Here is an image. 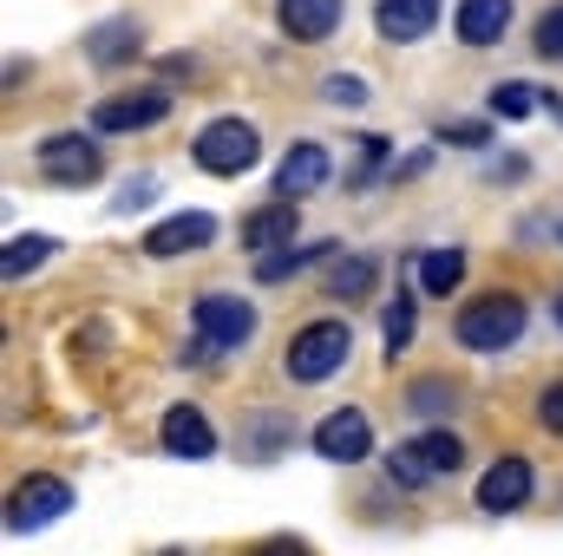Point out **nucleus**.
Listing matches in <instances>:
<instances>
[{
  "instance_id": "f257e3e1",
  "label": "nucleus",
  "mask_w": 563,
  "mask_h": 556,
  "mask_svg": "<svg viewBox=\"0 0 563 556\" xmlns=\"http://www.w3.org/2000/svg\"><path fill=\"white\" fill-rule=\"evenodd\" d=\"M525 321H531V308H525L518 294H478V301L452 321V334H459L472 354H498V347H511V341L525 334Z\"/></svg>"
},
{
  "instance_id": "f03ea898",
  "label": "nucleus",
  "mask_w": 563,
  "mask_h": 556,
  "mask_svg": "<svg viewBox=\"0 0 563 556\" xmlns=\"http://www.w3.org/2000/svg\"><path fill=\"white\" fill-rule=\"evenodd\" d=\"M347 354H354V334H347V321H314V327H301L295 341H288V380H301V387H321L328 374H341L347 367Z\"/></svg>"
},
{
  "instance_id": "7ed1b4c3",
  "label": "nucleus",
  "mask_w": 563,
  "mask_h": 556,
  "mask_svg": "<svg viewBox=\"0 0 563 556\" xmlns=\"http://www.w3.org/2000/svg\"><path fill=\"white\" fill-rule=\"evenodd\" d=\"M190 157H197L210 177H243V170H256L263 138H256V125H243V119H217V125H203V132H197Z\"/></svg>"
},
{
  "instance_id": "20e7f679",
  "label": "nucleus",
  "mask_w": 563,
  "mask_h": 556,
  "mask_svg": "<svg viewBox=\"0 0 563 556\" xmlns=\"http://www.w3.org/2000/svg\"><path fill=\"white\" fill-rule=\"evenodd\" d=\"M190 321H197V341H203L210 354H236V347L256 334V308H250L243 294H203Z\"/></svg>"
},
{
  "instance_id": "39448f33",
  "label": "nucleus",
  "mask_w": 563,
  "mask_h": 556,
  "mask_svg": "<svg viewBox=\"0 0 563 556\" xmlns=\"http://www.w3.org/2000/svg\"><path fill=\"white\" fill-rule=\"evenodd\" d=\"M459 458H465V445H459L452 432H420V438H407V445L387 452V471H394L400 485H426V478H445Z\"/></svg>"
},
{
  "instance_id": "423d86ee",
  "label": "nucleus",
  "mask_w": 563,
  "mask_h": 556,
  "mask_svg": "<svg viewBox=\"0 0 563 556\" xmlns=\"http://www.w3.org/2000/svg\"><path fill=\"white\" fill-rule=\"evenodd\" d=\"M66 511H73V485L53 478V471H33V478L13 491V504H7V524H13V531H46V524H59Z\"/></svg>"
},
{
  "instance_id": "0eeeda50",
  "label": "nucleus",
  "mask_w": 563,
  "mask_h": 556,
  "mask_svg": "<svg viewBox=\"0 0 563 556\" xmlns=\"http://www.w3.org/2000/svg\"><path fill=\"white\" fill-rule=\"evenodd\" d=\"M40 170H46L53 184L79 190V184H99V177H106V157H99V144H92V138H79V132H59V138L40 144Z\"/></svg>"
},
{
  "instance_id": "6e6552de",
  "label": "nucleus",
  "mask_w": 563,
  "mask_h": 556,
  "mask_svg": "<svg viewBox=\"0 0 563 556\" xmlns=\"http://www.w3.org/2000/svg\"><path fill=\"white\" fill-rule=\"evenodd\" d=\"M314 452L328 458V465H361L367 452H374V425L361 407H341V413H328L314 425Z\"/></svg>"
},
{
  "instance_id": "1a4fd4ad",
  "label": "nucleus",
  "mask_w": 563,
  "mask_h": 556,
  "mask_svg": "<svg viewBox=\"0 0 563 556\" xmlns=\"http://www.w3.org/2000/svg\"><path fill=\"white\" fill-rule=\"evenodd\" d=\"M531 458H498L485 478H478V511L485 518H511V511H525L531 504Z\"/></svg>"
},
{
  "instance_id": "9d476101",
  "label": "nucleus",
  "mask_w": 563,
  "mask_h": 556,
  "mask_svg": "<svg viewBox=\"0 0 563 556\" xmlns=\"http://www.w3.org/2000/svg\"><path fill=\"white\" fill-rule=\"evenodd\" d=\"M170 119V92H119L92 105V132H151Z\"/></svg>"
},
{
  "instance_id": "9b49d317",
  "label": "nucleus",
  "mask_w": 563,
  "mask_h": 556,
  "mask_svg": "<svg viewBox=\"0 0 563 556\" xmlns=\"http://www.w3.org/2000/svg\"><path fill=\"white\" fill-rule=\"evenodd\" d=\"M203 243H217V216L210 210H184V216L151 223L144 256H184V249H203Z\"/></svg>"
},
{
  "instance_id": "f8f14e48",
  "label": "nucleus",
  "mask_w": 563,
  "mask_h": 556,
  "mask_svg": "<svg viewBox=\"0 0 563 556\" xmlns=\"http://www.w3.org/2000/svg\"><path fill=\"white\" fill-rule=\"evenodd\" d=\"M321 184H328V151L321 144H288V157L276 164V197L295 203V197H308Z\"/></svg>"
},
{
  "instance_id": "ddd939ff",
  "label": "nucleus",
  "mask_w": 563,
  "mask_h": 556,
  "mask_svg": "<svg viewBox=\"0 0 563 556\" xmlns=\"http://www.w3.org/2000/svg\"><path fill=\"white\" fill-rule=\"evenodd\" d=\"M157 438H164L170 458H210L217 452V432H210V419L197 413V407H170L164 425H157Z\"/></svg>"
},
{
  "instance_id": "4468645a",
  "label": "nucleus",
  "mask_w": 563,
  "mask_h": 556,
  "mask_svg": "<svg viewBox=\"0 0 563 556\" xmlns=\"http://www.w3.org/2000/svg\"><path fill=\"white\" fill-rule=\"evenodd\" d=\"M452 26H459L465 46H498L511 33V0H459Z\"/></svg>"
},
{
  "instance_id": "2eb2a0df",
  "label": "nucleus",
  "mask_w": 563,
  "mask_h": 556,
  "mask_svg": "<svg viewBox=\"0 0 563 556\" xmlns=\"http://www.w3.org/2000/svg\"><path fill=\"white\" fill-rule=\"evenodd\" d=\"M374 26H380L387 40H426V33L439 26V0H380Z\"/></svg>"
},
{
  "instance_id": "dca6fc26",
  "label": "nucleus",
  "mask_w": 563,
  "mask_h": 556,
  "mask_svg": "<svg viewBox=\"0 0 563 556\" xmlns=\"http://www.w3.org/2000/svg\"><path fill=\"white\" fill-rule=\"evenodd\" d=\"M341 26V0H282V33L288 40H328Z\"/></svg>"
},
{
  "instance_id": "f3484780",
  "label": "nucleus",
  "mask_w": 563,
  "mask_h": 556,
  "mask_svg": "<svg viewBox=\"0 0 563 556\" xmlns=\"http://www.w3.org/2000/svg\"><path fill=\"white\" fill-rule=\"evenodd\" d=\"M236 236H243V249H256V256L288 249V236H295V210H288V203H269V210H256Z\"/></svg>"
},
{
  "instance_id": "a211bd4d",
  "label": "nucleus",
  "mask_w": 563,
  "mask_h": 556,
  "mask_svg": "<svg viewBox=\"0 0 563 556\" xmlns=\"http://www.w3.org/2000/svg\"><path fill=\"white\" fill-rule=\"evenodd\" d=\"M465 281V249H426L420 256V288L426 294H452Z\"/></svg>"
},
{
  "instance_id": "6ab92c4d",
  "label": "nucleus",
  "mask_w": 563,
  "mask_h": 556,
  "mask_svg": "<svg viewBox=\"0 0 563 556\" xmlns=\"http://www.w3.org/2000/svg\"><path fill=\"white\" fill-rule=\"evenodd\" d=\"M53 249H59V243H53V236H13V243H7V249H0V276H7V281L33 276V269H40V263H46V256H53Z\"/></svg>"
},
{
  "instance_id": "aec40b11",
  "label": "nucleus",
  "mask_w": 563,
  "mask_h": 556,
  "mask_svg": "<svg viewBox=\"0 0 563 556\" xmlns=\"http://www.w3.org/2000/svg\"><path fill=\"white\" fill-rule=\"evenodd\" d=\"M328 256V243H308V249H269L263 263H256V281H288L295 269H308V263H321Z\"/></svg>"
},
{
  "instance_id": "412c9836",
  "label": "nucleus",
  "mask_w": 563,
  "mask_h": 556,
  "mask_svg": "<svg viewBox=\"0 0 563 556\" xmlns=\"http://www.w3.org/2000/svg\"><path fill=\"white\" fill-rule=\"evenodd\" d=\"M86 46H92V59H99V66H112V59H132V53H139V26H132V20H119V26H99Z\"/></svg>"
},
{
  "instance_id": "4be33fe9",
  "label": "nucleus",
  "mask_w": 563,
  "mask_h": 556,
  "mask_svg": "<svg viewBox=\"0 0 563 556\" xmlns=\"http://www.w3.org/2000/svg\"><path fill=\"white\" fill-rule=\"evenodd\" d=\"M492 112H498V119H531V112H538V92H531L525 79H505V86L492 92Z\"/></svg>"
},
{
  "instance_id": "5701e85b",
  "label": "nucleus",
  "mask_w": 563,
  "mask_h": 556,
  "mask_svg": "<svg viewBox=\"0 0 563 556\" xmlns=\"http://www.w3.org/2000/svg\"><path fill=\"white\" fill-rule=\"evenodd\" d=\"M328 288H334L341 301H361V294L374 288V263H367V256H354V263H341V269L328 276Z\"/></svg>"
},
{
  "instance_id": "b1692460",
  "label": "nucleus",
  "mask_w": 563,
  "mask_h": 556,
  "mask_svg": "<svg viewBox=\"0 0 563 556\" xmlns=\"http://www.w3.org/2000/svg\"><path fill=\"white\" fill-rule=\"evenodd\" d=\"M413 341V294H394V308H387V354H400Z\"/></svg>"
},
{
  "instance_id": "393cba45",
  "label": "nucleus",
  "mask_w": 563,
  "mask_h": 556,
  "mask_svg": "<svg viewBox=\"0 0 563 556\" xmlns=\"http://www.w3.org/2000/svg\"><path fill=\"white\" fill-rule=\"evenodd\" d=\"M538 53H544V59H563V0L538 20Z\"/></svg>"
},
{
  "instance_id": "a878e982",
  "label": "nucleus",
  "mask_w": 563,
  "mask_h": 556,
  "mask_svg": "<svg viewBox=\"0 0 563 556\" xmlns=\"http://www.w3.org/2000/svg\"><path fill=\"white\" fill-rule=\"evenodd\" d=\"M538 419H544L551 432H563V380H558V387H544V400H538Z\"/></svg>"
},
{
  "instance_id": "bb28decb",
  "label": "nucleus",
  "mask_w": 563,
  "mask_h": 556,
  "mask_svg": "<svg viewBox=\"0 0 563 556\" xmlns=\"http://www.w3.org/2000/svg\"><path fill=\"white\" fill-rule=\"evenodd\" d=\"M321 92H328L334 105H361V99H367V86H361V79H328Z\"/></svg>"
},
{
  "instance_id": "cd10ccee",
  "label": "nucleus",
  "mask_w": 563,
  "mask_h": 556,
  "mask_svg": "<svg viewBox=\"0 0 563 556\" xmlns=\"http://www.w3.org/2000/svg\"><path fill=\"white\" fill-rule=\"evenodd\" d=\"M256 556H314L301 537H269V544H256Z\"/></svg>"
},
{
  "instance_id": "c85d7f7f",
  "label": "nucleus",
  "mask_w": 563,
  "mask_h": 556,
  "mask_svg": "<svg viewBox=\"0 0 563 556\" xmlns=\"http://www.w3.org/2000/svg\"><path fill=\"white\" fill-rule=\"evenodd\" d=\"M144 197H157V184H151V177L132 184V190H119V210H132V203H144Z\"/></svg>"
},
{
  "instance_id": "c756f323",
  "label": "nucleus",
  "mask_w": 563,
  "mask_h": 556,
  "mask_svg": "<svg viewBox=\"0 0 563 556\" xmlns=\"http://www.w3.org/2000/svg\"><path fill=\"white\" fill-rule=\"evenodd\" d=\"M445 138H452V144H485V125H452Z\"/></svg>"
},
{
  "instance_id": "7c9ffc66",
  "label": "nucleus",
  "mask_w": 563,
  "mask_h": 556,
  "mask_svg": "<svg viewBox=\"0 0 563 556\" xmlns=\"http://www.w3.org/2000/svg\"><path fill=\"white\" fill-rule=\"evenodd\" d=\"M157 556H184V551H157Z\"/></svg>"
},
{
  "instance_id": "2f4dec72",
  "label": "nucleus",
  "mask_w": 563,
  "mask_h": 556,
  "mask_svg": "<svg viewBox=\"0 0 563 556\" xmlns=\"http://www.w3.org/2000/svg\"><path fill=\"white\" fill-rule=\"evenodd\" d=\"M558 321H563V301H558Z\"/></svg>"
}]
</instances>
